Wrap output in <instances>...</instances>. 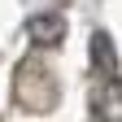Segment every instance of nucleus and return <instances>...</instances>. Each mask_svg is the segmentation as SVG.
Instances as JSON below:
<instances>
[{
    "instance_id": "1",
    "label": "nucleus",
    "mask_w": 122,
    "mask_h": 122,
    "mask_svg": "<svg viewBox=\"0 0 122 122\" xmlns=\"http://www.w3.org/2000/svg\"><path fill=\"white\" fill-rule=\"evenodd\" d=\"M26 35H30V44H39V48H52V44L66 39V18H61V13H35V18L26 22Z\"/></svg>"
},
{
    "instance_id": "2",
    "label": "nucleus",
    "mask_w": 122,
    "mask_h": 122,
    "mask_svg": "<svg viewBox=\"0 0 122 122\" xmlns=\"http://www.w3.org/2000/svg\"><path fill=\"white\" fill-rule=\"evenodd\" d=\"M92 52H96V66H100V61H105V74H109V79H113V44H109V35H96V39H92Z\"/></svg>"
}]
</instances>
